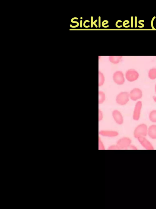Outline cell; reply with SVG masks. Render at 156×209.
I'll return each instance as SVG.
<instances>
[{"label":"cell","instance_id":"6da1fadb","mask_svg":"<svg viewBox=\"0 0 156 209\" xmlns=\"http://www.w3.org/2000/svg\"><path fill=\"white\" fill-rule=\"evenodd\" d=\"M148 127L144 123L140 124L135 128L134 132V136L137 139L140 137L147 136Z\"/></svg>","mask_w":156,"mask_h":209},{"label":"cell","instance_id":"7a4b0ae2","mask_svg":"<svg viewBox=\"0 0 156 209\" xmlns=\"http://www.w3.org/2000/svg\"><path fill=\"white\" fill-rule=\"evenodd\" d=\"M143 107L142 102L139 100L136 102L133 113L132 118L136 121H139L141 118Z\"/></svg>","mask_w":156,"mask_h":209},{"label":"cell","instance_id":"3957f363","mask_svg":"<svg viewBox=\"0 0 156 209\" xmlns=\"http://www.w3.org/2000/svg\"><path fill=\"white\" fill-rule=\"evenodd\" d=\"M132 144V140L130 138L124 137L117 142L116 145L118 150H125L129 149Z\"/></svg>","mask_w":156,"mask_h":209},{"label":"cell","instance_id":"277c9868","mask_svg":"<svg viewBox=\"0 0 156 209\" xmlns=\"http://www.w3.org/2000/svg\"><path fill=\"white\" fill-rule=\"evenodd\" d=\"M130 99L134 102H137L141 99L143 96L142 90L138 88L132 89L129 93Z\"/></svg>","mask_w":156,"mask_h":209},{"label":"cell","instance_id":"5b68a950","mask_svg":"<svg viewBox=\"0 0 156 209\" xmlns=\"http://www.w3.org/2000/svg\"><path fill=\"white\" fill-rule=\"evenodd\" d=\"M130 99L128 92H121L117 96L116 102L118 104L124 105L127 104Z\"/></svg>","mask_w":156,"mask_h":209},{"label":"cell","instance_id":"8992f818","mask_svg":"<svg viewBox=\"0 0 156 209\" xmlns=\"http://www.w3.org/2000/svg\"><path fill=\"white\" fill-rule=\"evenodd\" d=\"M125 77L128 81L133 82L136 81L139 79V74L135 69H130L126 72Z\"/></svg>","mask_w":156,"mask_h":209},{"label":"cell","instance_id":"52a82bcc","mask_svg":"<svg viewBox=\"0 0 156 209\" xmlns=\"http://www.w3.org/2000/svg\"><path fill=\"white\" fill-rule=\"evenodd\" d=\"M139 143L145 150H153L154 147L150 142L148 140L146 137H139L137 139Z\"/></svg>","mask_w":156,"mask_h":209},{"label":"cell","instance_id":"ba28073f","mask_svg":"<svg viewBox=\"0 0 156 209\" xmlns=\"http://www.w3.org/2000/svg\"><path fill=\"white\" fill-rule=\"evenodd\" d=\"M113 79L116 84L119 85L123 84L125 81L123 74L120 71H117L113 74Z\"/></svg>","mask_w":156,"mask_h":209},{"label":"cell","instance_id":"9c48e42d","mask_svg":"<svg viewBox=\"0 0 156 209\" xmlns=\"http://www.w3.org/2000/svg\"><path fill=\"white\" fill-rule=\"evenodd\" d=\"M147 136L153 140H156V124H153L148 127Z\"/></svg>","mask_w":156,"mask_h":209},{"label":"cell","instance_id":"30bf717a","mask_svg":"<svg viewBox=\"0 0 156 209\" xmlns=\"http://www.w3.org/2000/svg\"><path fill=\"white\" fill-rule=\"evenodd\" d=\"M113 116L115 120L118 124L121 125L123 123V117L119 111L117 110H114L113 112Z\"/></svg>","mask_w":156,"mask_h":209},{"label":"cell","instance_id":"8fae6325","mask_svg":"<svg viewBox=\"0 0 156 209\" xmlns=\"http://www.w3.org/2000/svg\"><path fill=\"white\" fill-rule=\"evenodd\" d=\"M99 134L103 136L108 137H114L118 136V134L116 131H101Z\"/></svg>","mask_w":156,"mask_h":209},{"label":"cell","instance_id":"7c38bea8","mask_svg":"<svg viewBox=\"0 0 156 209\" xmlns=\"http://www.w3.org/2000/svg\"><path fill=\"white\" fill-rule=\"evenodd\" d=\"M149 119L151 122L156 124V110H152L150 112Z\"/></svg>","mask_w":156,"mask_h":209},{"label":"cell","instance_id":"4fadbf2b","mask_svg":"<svg viewBox=\"0 0 156 209\" xmlns=\"http://www.w3.org/2000/svg\"><path fill=\"white\" fill-rule=\"evenodd\" d=\"M148 77L151 80L156 79V68L151 69L148 72Z\"/></svg>","mask_w":156,"mask_h":209},{"label":"cell","instance_id":"5bb4252c","mask_svg":"<svg viewBox=\"0 0 156 209\" xmlns=\"http://www.w3.org/2000/svg\"><path fill=\"white\" fill-rule=\"evenodd\" d=\"M122 58V56H111L109 57V59L111 62L113 64H116L120 62Z\"/></svg>","mask_w":156,"mask_h":209},{"label":"cell","instance_id":"9a60e30c","mask_svg":"<svg viewBox=\"0 0 156 209\" xmlns=\"http://www.w3.org/2000/svg\"><path fill=\"white\" fill-rule=\"evenodd\" d=\"M99 86H101L103 84L105 80L103 74L100 72H99Z\"/></svg>","mask_w":156,"mask_h":209},{"label":"cell","instance_id":"2e32d148","mask_svg":"<svg viewBox=\"0 0 156 209\" xmlns=\"http://www.w3.org/2000/svg\"><path fill=\"white\" fill-rule=\"evenodd\" d=\"M99 104H102L104 101L105 99V94L102 91H99Z\"/></svg>","mask_w":156,"mask_h":209},{"label":"cell","instance_id":"e0dca14e","mask_svg":"<svg viewBox=\"0 0 156 209\" xmlns=\"http://www.w3.org/2000/svg\"><path fill=\"white\" fill-rule=\"evenodd\" d=\"M97 20H96L94 22L93 21V17H91V27H93V25H94L96 28L98 27L97 25L96 24V23L97 21Z\"/></svg>","mask_w":156,"mask_h":209},{"label":"cell","instance_id":"ac0fdd59","mask_svg":"<svg viewBox=\"0 0 156 209\" xmlns=\"http://www.w3.org/2000/svg\"><path fill=\"white\" fill-rule=\"evenodd\" d=\"M99 149L100 150H104V146L102 142L101 141L100 139H99Z\"/></svg>","mask_w":156,"mask_h":209},{"label":"cell","instance_id":"d6986e66","mask_svg":"<svg viewBox=\"0 0 156 209\" xmlns=\"http://www.w3.org/2000/svg\"><path fill=\"white\" fill-rule=\"evenodd\" d=\"M108 21L106 20H105L102 23V26L105 28H106L109 27V26L108 25L107 26H105V25L108 24Z\"/></svg>","mask_w":156,"mask_h":209},{"label":"cell","instance_id":"ffe728a7","mask_svg":"<svg viewBox=\"0 0 156 209\" xmlns=\"http://www.w3.org/2000/svg\"><path fill=\"white\" fill-rule=\"evenodd\" d=\"M129 21L128 20H125L124 21L123 23V26L125 28H128L130 27V26H126V25L129 23Z\"/></svg>","mask_w":156,"mask_h":209},{"label":"cell","instance_id":"44dd1931","mask_svg":"<svg viewBox=\"0 0 156 209\" xmlns=\"http://www.w3.org/2000/svg\"><path fill=\"white\" fill-rule=\"evenodd\" d=\"M129 149H130L131 150H137L138 149V148H137V147L136 146L131 144L130 146Z\"/></svg>","mask_w":156,"mask_h":209},{"label":"cell","instance_id":"7402d4cb","mask_svg":"<svg viewBox=\"0 0 156 209\" xmlns=\"http://www.w3.org/2000/svg\"><path fill=\"white\" fill-rule=\"evenodd\" d=\"M79 19V18H77V17H74L73 18H72V20H71V22L73 23H76L77 24V25L78 26H79V22L77 21H74V19H77L78 20Z\"/></svg>","mask_w":156,"mask_h":209},{"label":"cell","instance_id":"603a6c76","mask_svg":"<svg viewBox=\"0 0 156 209\" xmlns=\"http://www.w3.org/2000/svg\"><path fill=\"white\" fill-rule=\"evenodd\" d=\"M109 149L111 150H118V147L116 145L111 146L109 148Z\"/></svg>","mask_w":156,"mask_h":209},{"label":"cell","instance_id":"cb8c5ba5","mask_svg":"<svg viewBox=\"0 0 156 209\" xmlns=\"http://www.w3.org/2000/svg\"><path fill=\"white\" fill-rule=\"evenodd\" d=\"M103 118V115L102 112L99 110V120H102Z\"/></svg>","mask_w":156,"mask_h":209},{"label":"cell","instance_id":"d4e9b609","mask_svg":"<svg viewBox=\"0 0 156 209\" xmlns=\"http://www.w3.org/2000/svg\"><path fill=\"white\" fill-rule=\"evenodd\" d=\"M87 22H90V21H89V20H85V21H84V24H83V26H84V27L86 28H89V27H90V26H86L85 25V24H86V23H87Z\"/></svg>","mask_w":156,"mask_h":209},{"label":"cell","instance_id":"484cf974","mask_svg":"<svg viewBox=\"0 0 156 209\" xmlns=\"http://www.w3.org/2000/svg\"><path fill=\"white\" fill-rule=\"evenodd\" d=\"M122 22V21L121 20H118V21H117L116 23V26L117 27H118V28H120L122 27V26H118V22Z\"/></svg>","mask_w":156,"mask_h":209},{"label":"cell","instance_id":"4316f807","mask_svg":"<svg viewBox=\"0 0 156 209\" xmlns=\"http://www.w3.org/2000/svg\"><path fill=\"white\" fill-rule=\"evenodd\" d=\"M155 16L153 18V19H152V20L151 24V25L152 27V29H155V28H154V26H153V21H154V19H155Z\"/></svg>","mask_w":156,"mask_h":209},{"label":"cell","instance_id":"83f0119b","mask_svg":"<svg viewBox=\"0 0 156 209\" xmlns=\"http://www.w3.org/2000/svg\"><path fill=\"white\" fill-rule=\"evenodd\" d=\"M101 17L99 16V28L101 27Z\"/></svg>","mask_w":156,"mask_h":209},{"label":"cell","instance_id":"f1b7e54d","mask_svg":"<svg viewBox=\"0 0 156 209\" xmlns=\"http://www.w3.org/2000/svg\"><path fill=\"white\" fill-rule=\"evenodd\" d=\"M133 17H131V27H133Z\"/></svg>","mask_w":156,"mask_h":209},{"label":"cell","instance_id":"f546056e","mask_svg":"<svg viewBox=\"0 0 156 209\" xmlns=\"http://www.w3.org/2000/svg\"><path fill=\"white\" fill-rule=\"evenodd\" d=\"M153 99L154 102L156 104V96H154Z\"/></svg>","mask_w":156,"mask_h":209},{"label":"cell","instance_id":"4dcf8cb0","mask_svg":"<svg viewBox=\"0 0 156 209\" xmlns=\"http://www.w3.org/2000/svg\"><path fill=\"white\" fill-rule=\"evenodd\" d=\"M137 18V17H135V27H137L136 26H137V22H136V21H137V20H136Z\"/></svg>","mask_w":156,"mask_h":209},{"label":"cell","instance_id":"1f68e13d","mask_svg":"<svg viewBox=\"0 0 156 209\" xmlns=\"http://www.w3.org/2000/svg\"><path fill=\"white\" fill-rule=\"evenodd\" d=\"M154 90H155V94L156 96V83L155 84V86Z\"/></svg>","mask_w":156,"mask_h":209},{"label":"cell","instance_id":"d6a6232c","mask_svg":"<svg viewBox=\"0 0 156 209\" xmlns=\"http://www.w3.org/2000/svg\"><path fill=\"white\" fill-rule=\"evenodd\" d=\"M80 27L82 28V20H81L80 21Z\"/></svg>","mask_w":156,"mask_h":209},{"label":"cell","instance_id":"836d02e7","mask_svg":"<svg viewBox=\"0 0 156 209\" xmlns=\"http://www.w3.org/2000/svg\"><path fill=\"white\" fill-rule=\"evenodd\" d=\"M80 19H83V18H82V17H81Z\"/></svg>","mask_w":156,"mask_h":209}]
</instances>
